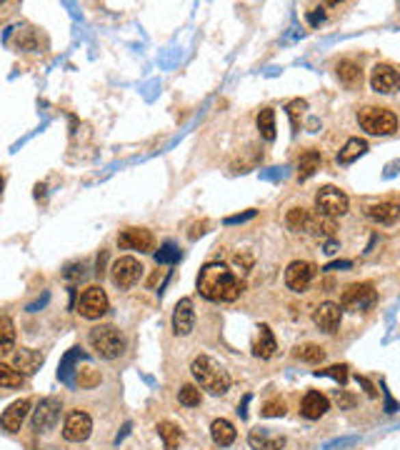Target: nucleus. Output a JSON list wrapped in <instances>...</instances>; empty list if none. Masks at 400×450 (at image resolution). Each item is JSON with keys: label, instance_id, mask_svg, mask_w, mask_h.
Wrapping results in <instances>:
<instances>
[{"label": "nucleus", "instance_id": "nucleus-1", "mask_svg": "<svg viewBox=\"0 0 400 450\" xmlns=\"http://www.w3.org/2000/svg\"><path fill=\"white\" fill-rule=\"evenodd\" d=\"M198 291L213 303H233L243 293V283L223 263H208L198 276Z\"/></svg>", "mask_w": 400, "mask_h": 450}, {"label": "nucleus", "instance_id": "nucleus-2", "mask_svg": "<svg viewBox=\"0 0 400 450\" xmlns=\"http://www.w3.org/2000/svg\"><path fill=\"white\" fill-rule=\"evenodd\" d=\"M190 371H193V378L200 383V388L213 393V395H226L228 388H230V375H228V371L208 356H198L196 360H193V365H190Z\"/></svg>", "mask_w": 400, "mask_h": 450}, {"label": "nucleus", "instance_id": "nucleus-3", "mask_svg": "<svg viewBox=\"0 0 400 450\" xmlns=\"http://www.w3.org/2000/svg\"><path fill=\"white\" fill-rule=\"evenodd\" d=\"M88 341H90V348L101 358H105V360H116V358L123 356L125 350V338L116 326L93 328L90 335H88Z\"/></svg>", "mask_w": 400, "mask_h": 450}, {"label": "nucleus", "instance_id": "nucleus-4", "mask_svg": "<svg viewBox=\"0 0 400 450\" xmlns=\"http://www.w3.org/2000/svg\"><path fill=\"white\" fill-rule=\"evenodd\" d=\"M358 123L371 135H393L398 131V116L393 110L375 108V105H368V108L360 110L358 113Z\"/></svg>", "mask_w": 400, "mask_h": 450}, {"label": "nucleus", "instance_id": "nucleus-5", "mask_svg": "<svg viewBox=\"0 0 400 450\" xmlns=\"http://www.w3.org/2000/svg\"><path fill=\"white\" fill-rule=\"evenodd\" d=\"M315 208H318V215H325V218L335 220L338 215H345V213H348L350 200L341 188L325 185V188H320L318 196H315Z\"/></svg>", "mask_w": 400, "mask_h": 450}, {"label": "nucleus", "instance_id": "nucleus-6", "mask_svg": "<svg viewBox=\"0 0 400 450\" xmlns=\"http://www.w3.org/2000/svg\"><path fill=\"white\" fill-rule=\"evenodd\" d=\"M378 300V293L373 288V283H353L348 285L341 295V308L350 313H363L373 308Z\"/></svg>", "mask_w": 400, "mask_h": 450}, {"label": "nucleus", "instance_id": "nucleus-7", "mask_svg": "<svg viewBox=\"0 0 400 450\" xmlns=\"http://www.w3.org/2000/svg\"><path fill=\"white\" fill-rule=\"evenodd\" d=\"M110 303H108V295L103 291L101 285H90L85 291L80 293L78 303H75V310L88 320H98L103 318L105 313H108Z\"/></svg>", "mask_w": 400, "mask_h": 450}, {"label": "nucleus", "instance_id": "nucleus-8", "mask_svg": "<svg viewBox=\"0 0 400 450\" xmlns=\"http://www.w3.org/2000/svg\"><path fill=\"white\" fill-rule=\"evenodd\" d=\"M140 273H143V265H140V261H135L133 255L118 258V261L113 263V268H110L113 283H116L120 291H128V288H133V285L138 283Z\"/></svg>", "mask_w": 400, "mask_h": 450}, {"label": "nucleus", "instance_id": "nucleus-9", "mask_svg": "<svg viewBox=\"0 0 400 450\" xmlns=\"http://www.w3.org/2000/svg\"><path fill=\"white\" fill-rule=\"evenodd\" d=\"M315 273H318V268L310 261H293L285 268V285L295 293H303L308 291V285L313 283Z\"/></svg>", "mask_w": 400, "mask_h": 450}, {"label": "nucleus", "instance_id": "nucleus-10", "mask_svg": "<svg viewBox=\"0 0 400 450\" xmlns=\"http://www.w3.org/2000/svg\"><path fill=\"white\" fill-rule=\"evenodd\" d=\"M371 88L375 93L383 95H393L400 90V73L393 66H386V63H378L373 68L371 73Z\"/></svg>", "mask_w": 400, "mask_h": 450}, {"label": "nucleus", "instance_id": "nucleus-11", "mask_svg": "<svg viewBox=\"0 0 400 450\" xmlns=\"http://www.w3.org/2000/svg\"><path fill=\"white\" fill-rule=\"evenodd\" d=\"M90 430H93V421H90V415L83 413V410H75V413H70L66 418V425H63V438H66L68 443H83V440H88Z\"/></svg>", "mask_w": 400, "mask_h": 450}, {"label": "nucleus", "instance_id": "nucleus-12", "mask_svg": "<svg viewBox=\"0 0 400 450\" xmlns=\"http://www.w3.org/2000/svg\"><path fill=\"white\" fill-rule=\"evenodd\" d=\"M118 246L125 248V250L150 253L155 248V238H153V233L146 230V228H125V230L118 235Z\"/></svg>", "mask_w": 400, "mask_h": 450}, {"label": "nucleus", "instance_id": "nucleus-13", "mask_svg": "<svg viewBox=\"0 0 400 450\" xmlns=\"http://www.w3.org/2000/svg\"><path fill=\"white\" fill-rule=\"evenodd\" d=\"M58 418H60V403L55 398H45L33 410V428L38 433H48L58 423Z\"/></svg>", "mask_w": 400, "mask_h": 450}, {"label": "nucleus", "instance_id": "nucleus-14", "mask_svg": "<svg viewBox=\"0 0 400 450\" xmlns=\"http://www.w3.org/2000/svg\"><path fill=\"white\" fill-rule=\"evenodd\" d=\"M343 320V308L341 303H320L313 310V323L323 330V333H335L341 328Z\"/></svg>", "mask_w": 400, "mask_h": 450}, {"label": "nucleus", "instance_id": "nucleus-15", "mask_svg": "<svg viewBox=\"0 0 400 450\" xmlns=\"http://www.w3.org/2000/svg\"><path fill=\"white\" fill-rule=\"evenodd\" d=\"M30 410V400L23 398V400H15L13 406H8V410L0 415V428L8 430V433H18L25 421V415Z\"/></svg>", "mask_w": 400, "mask_h": 450}, {"label": "nucleus", "instance_id": "nucleus-16", "mask_svg": "<svg viewBox=\"0 0 400 450\" xmlns=\"http://www.w3.org/2000/svg\"><path fill=\"white\" fill-rule=\"evenodd\" d=\"M196 326V313H193V300L190 298H183L178 300L173 310V330L175 335H190Z\"/></svg>", "mask_w": 400, "mask_h": 450}, {"label": "nucleus", "instance_id": "nucleus-17", "mask_svg": "<svg viewBox=\"0 0 400 450\" xmlns=\"http://www.w3.org/2000/svg\"><path fill=\"white\" fill-rule=\"evenodd\" d=\"M328 410H330V400L318 391H308L303 403H300V413L306 415L308 421H318V418H323Z\"/></svg>", "mask_w": 400, "mask_h": 450}, {"label": "nucleus", "instance_id": "nucleus-18", "mask_svg": "<svg viewBox=\"0 0 400 450\" xmlns=\"http://www.w3.org/2000/svg\"><path fill=\"white\" fill-rule=\"evenodd\" d=\"M43 360H45V356L40 353V350L21 348L13 356V368L21 373V375H33V373L43 365Z\"/></svg>", "mask_w": 400, "mask_h": 450}, {"label": "nucleus", "instance_id": "nucleus-19", "mask_svg": "<svg viewBox=\"0 0 400 450\" xmlns=\"http://www.w3.org/2000/svg\"><path fill=\"white\" fill-rule=\"evenodd\" d=\"M278 350V343H276V335L270 330L268 326H261L258 328V338H255V345H253V353L255 358H261V360H268V358L276 356Z\"/></svg>", "mask_w": 400, "mask_h": 450}, {"label": "nucleus", "instance_id": "nucleus-20", "mask_svg": "<svg viewBox=\"0 0 400 450\" xmlns=\"http://www.w3.org/2000/svg\"><path fill=\"white\" fill-rule=\"evenodd\" d=\"M248 443H250V448L253 450H280L285 445V438L283 436H270L265 428H255V430H250Z\"/></svg>", "mask_w": 400, "mask_h": 450}, {"label": "nucleus", "instance_id": "nucleus-21", "mask_svg": "<svg viewBox=\"0 0 400 450\" xmlns=\"http://www.w3.org/2000/svg\"><path fill=\"white\" fill-rule=\"evenodd\" d=\"M365 215H368L373 223L390 225V223H395V220L400 218V205L398 203H375V205H371V208L365 211Z\"/></svg>", "mask_w": 400, "mask_h": 450}, {"label": "nucleus", "instance_id": "nucleus-22", "mask_svg": "<svg viewBox=\"0 0 400 450\" xmlns=\"http://www.w3.org/2000/svg\"><path fill=\"white\" fill-rule=\"evenodd\" d=\"M211 436L215 440V445L220 448H228V445L235 443V425L226 418H218V421H213L211 425Z\"/></svg>", "mask_w": 400, "mask_h": 450}, {"label": "nucleus", "instance_id": "nucleus-23", "mask_svg": "<svg viewBox=\"0 0 400 450\" xmlns=\"http://www.w3.org/2000/svg\"><path fill=\"white\" fill-rule=\"evenodd\" d=\"M320 163H323V155H320V150L310 148V150L303 153V155H300V160H298V178H300V181H308L310 175H315V170H320Z\"/></svg>", "mask_w": 400, "mask_h": 450}, {"label": "nucleus", "instance_id": "nucleus-24", "mask_svg": "<svg viewBox=\"0 0 400 450\" xmlns=\"http://www.w3.org/2000/svg\"><path fill=\"white\" fill-rule=\"evenodd\" d=\"M335 70H338V78H341L343 85H348V88L360 85V80H363V70H360V66L353 63V60H341Z\"/></svg>", "mask_w": 400, "mask_h": 450}, {"label": "nucleus", "instance_id": "nucleus-25", "mask_svg": "<svg viewBox=\"0 0 400 450\" xmlns=\"http://www.w3.org/2000/svg\"><path fill=\"white\" fill-rule=\"evenodd\" d=\"M158 436H160V440H163V445H165V450H178V445H181V440H183V430L178 428L175 423L163 421V423H158Z\"/></svg>", "mask_w": 400, "mask_h": 450}, {"label": "nucleus", "instance_id": "nucleus-26", "mask_svg": "<svg viewBox=\"0 0 400 450\" xmlns=\"http://www.w3.org/2000/svg\"><path fill=\"white\" fill-rule=\"evenodd\" d=\"M15 348V323L8 315L0 318V358Z\"/></svg>", "mask_w": 400, "mask_h": 450}, {"label": "nucleus", "instance_id": "nucleus-27", "mask_svg": "<svg viewBox=\"0 0 400 450\" xmlns=\"http://www.w3.org/2000/svg\"><path fill=\"white\" fill-rule=\"evenodd\" d=\"M368 150V143L360 138H350L345 146H343V150L338 153V163H343V166H348V163H353V160H358L363 153Z\"/></svg>", "mask_w": 400, "mask_h": 450}, {"label": "nucleus", "instance_id": "nucleus-28", "mask_svg": "<svg viewBox=\"0 0 400 450\" xmlns=\"http://www.w3.org/2000/svg\"><path fill=\"white\" fill-rule=\"evenodd\" d=\"M295 358L303 360V363L318 365L325 360V350L320 348V345H315V343H306V345H300V348L295 350Z\"/></svg>", "mask_w": 400, "mask_h": 450}, {"label": "nucleus", "instance_id": "nucleus-29", "mask_svg": "<svg viewBox=\"0 0 400 450\" xmlns=\"http://www.w3.org/2000/svg\"><path fill=\"white\" fill-rule=\"evenodd\" d=\"M258 131L265 140H276V113L270 108H263L258 113Z\"/></svg>", "mask_w": 400, "mask_h": 450}, {"label": "nucleus", "instance_id": "nucleus-30", "mask_svg": "<svg viewBox=\"0 0 400 450\" xmlns=\"http://www.w3.org/2000/svg\"><path fill=\"white\" fill-rule=\"evenodd\" d=\"M306 230H310L313 235H333L335 233V220L325 218V215H310V218H308Z\"/></svg>", "mask_w": 400, "mask_h": 450}, {"label": "nucleus", "instance_id": "nucleus-31", "mask_svg": "<svg viewBox=\"0 0 400 450\" xmlns=\"http://www.w3.org/2000/svg\"><path fill=\"white\" fill-rule=\"evenodd\" d=\"M308 218H310V213L308 211H303V208H293V211H288V215H285V223H288L291 230H306Z\"/></svg>", "mask_w": 400, "mask_h": 450}, {"label": "nucleus", "instance_id": "nucleus-32", "mask_svg": "<svg viewBox=\"0 0 400 450\" xmlns=\"http://www.w3.org/2000/svg\"><path fill=\"white\" fill-rule=\"evenodd\" d=\"M0 385H3V388H21L23 375L15 371V368H10V365L0 363Z\"/></svg>", "mask_w": 400, "mask_h": 450}, {"label": "nucleus", "instance_id": "nucleus-33", "mask_svg": "<svg viewBox=\"0 0 400 450\" xmlns=\"http://www.w3.org/2000/svg\"><path fill=\"white\" fill-rule=\"evenodd\" d=\"M178 400H181L183 406L196 408L200 406V391H198L196 385H183L181 393H178Z\"/></svg>", "mask_w": 400, "mask_h": 450}, {"label": "nucleus", "instance_id": "nucleus-34", "mask_svg": "<svg viewBox=\"0 0 400 450\" xmlns=\"http://www.w3.org/2000/svg\"><path fill=\"white\" fill-rule=\"evenodd\" d=\"M155 261H158L160 265H165V263H178L181 261V250H178L173 243H165V246L155 253Z\"/></svg>", "mask_w": 400, "mask_h": 450}, {"label": "nucleus", "instance_id": "nucleus-35", "mask_svg": "<svg viewBox=\"0 0 400 450\" xmlns=\"http://www.w3.org/2000/svg\"><path fill=\"white\" fill-rule=\"evenodd\" d=\"M261 415H265V418H280V415H285V403L280 398L265 400V403H263Z\"/></svg>", "mask_w": 400, "mask_h": 450}, {"label": "nucleus", "instance_id": "nucleus-36", "mask_svg": "<svg viewBox=\"0 0 400 450\" xmlns=\"http://www.w3.org/2000/svg\"><path fill=\"white\" fill-rule=\"evenodd\" d=\"M306 108H308V103L306 101H293L291 105H288V116H291V123H293V131H298L300 128V116L306 113Z\"/></svg>", "mask_w": 400, "mask_h": 450}, {"label": "nucleus", "instance_id": "nucleus-37", "mask_svg": "<svg viewBox=\"0 0 400 450\" xmlns=\"http://www.w3.org/2000/svg\"><path fill=\"white\" fill-rule=\"evenodd\" d=\"M318 375L335 378L338 383H345V380H348V365H330V368H325V371H318Z\"/></svg>", "mask_w": 400, "mask_h": 450}, {"label": "nucleus", "instance_id": "nucleus-38", "mask_svg": "<svg viewBox=\"0 0 400 450\" xmlns=\"http://www.w3.org/2000/svg\"><path fill=\"white\" fill-rule=\"evenodd\" d=\"M233 263L238 265L240 270H248L250 265H253V255H250V253H238L233 258Z\"/></svg>", "mask_w": 400, "mask_h": 450}, {"label": "nucleus", "instance_id": "nucleus-39", "mask_svg": "<svg viewBox=\"0 0 400 450\" xmlns=\"http://www.w3.org/2000/svg\"><path fill=\"white\" fill-rule=\"evenodd\" d=\"M85 276V265H70V268L66 270V278L68 280H78V278Z\"/></svg>", "mask_w": 400, "mask_h": 450}, {"label": "nucleus", "instance_id": "nucleus-40", "mask_svg": "<svg viewBox=\"0 0 400 450\" xmlns=\"http://www.w3.org/2000/svg\"><path fill=\"white\" fill-rule=\"evenodd\" d=\"M253 215H255V211H248V213H243V215H230V218H226V223H228V225L243 223V220H250Z\"/></svg>", "mask_w": 400, "mask_h": 450}, {"label": "nucleus", "instance_id": "nucleus-41", "mask_svg": "<svg viewBox=\"0 0 400 450\" xmlns=\"http://www.w3.org/2000/svg\"><path fill=\"white\" fill-rule=\"evenodd\" d=\"M358 383H363L365 393H368V395H371V398H375V395H378V393H375V388H373V385L368 383V380H365V378H360V375H358Z\"/></svg>", "mask_w": 400, "mask_h": 450}, {"label": "nucleus", "instance_id": "nucleus-42", "mask_svg": "<svg viewBox=\"0 0 400 450\" xmlns=\"http://www.w3.org/2000/svg\"><path fill=\"white\" fill-rule=\"evenodd\" d=\"M338 268H350V261H341V263H330L325 270H338Z\"/></svg>", "mask_w": 400, "mask_h": 450}, {"label": "nucleus", "instance_id": "nucleus-43", "mask_svg": "<svg viewBox=\"0 0 400 450\" xmlns=\"http://www.w3.org/2000/svg\"><path fill=\"white\" fill-rule=\"evenodd\" d=\"M205 225H208V223L196 225V228H193V233H190V238H198V235H203V233H205Z\"/></svg>", "mask_w": 400, "mask_h": 450}, {"label": "nucleus", "instance_id": "nucleus-44", "mask_svg": "<svg viewBox=\"0 0 400 450\" xmlns=\"http://www.w3.org/2000/svg\"><path fill=\"white\" fill-rule=\"evenodd\" d=\"M338 403H341V406H345V408H350V406H353V398L343 395V398H338Z\"/></svg>", "mask_w": 400, "mask_h": 450}, {"label": "nucleus", "instance_id": "nucleus-45", "mask_svg": "<svg viewBox=\"0 0 400 450\" xmlns=\"http://www.w3.org/2000/svg\"><path fill=\"white\" fill-rule=\"evenodd\" d=\"M323 18H325L323 13H313V15H310V23H320Z\"/></svg>", "mask_w": 400, "mask_h": 450}, {"label": "nucleus", "instance_id": "nucleus-46", "mask_svg": "<svg viewBox=\"0 0 400 450\" xmlns=\"http://www.w3.org/2000/svg\"><path fill=\"white\" fill-rule=\"evenodd\" d=\"M0 193H3V175H0Z\"/></svg>", "mask_w": 400, "mask_h": 450}]
</instances>
